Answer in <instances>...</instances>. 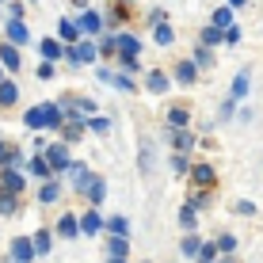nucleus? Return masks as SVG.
<instances>
[{"mask_svg":"<svg viewBox=\"0 0 263 263\" xmlns=\"http://www.w3.org/2000/svg\"><path fill=\"white\" fill-rule=\"evenodd\" d=\"M58 122H61V115H58V107H53V103H42V107H31V111H27V126H31V130L58 126Z\"/></svg>","mask_w":263,"mask_h":263,"instance_id":"1","label":"nucleus"},{"mask_svg":"<svg viewBox=\"0 0 263 263\" xmlns=\"http://www.w3.org/2000/svg\"><path fill=\"white\" fill-rule=\"evenodd\" d=\"M115 46L122 50V61H134V58H138V39H134V34H122Z\"/></svg>","mask_w":263,"mask_h":263,"instance_id":"2","label":"nucleus"},{"mask_svg":"<svg viewBox=\"0 0 263 263\" xmlns=\"http://www.w3.org/2000/svg\"><path fill=\"white\" fill-rule=\"evenodd\" d=\"M46 164H50V168H65V164H69V153H65V145H50V157H46Z\"/></svg>","mask_w":263,"mask_h":263,"instance_id":"3","label":"nucleus"},{"mask_svg":"<svg viewBox=\"0 0 263 263\" xmlns=\"http://www.w3.org/2000/svg\"><path fill=\"white\" fill-rule=\"evenodd\" d=\"M99 27H103L99 12H84V15H80V31H88V34H99Z\"/></svg>","mask_w":263,"mask_h":263,"instance_id":"4","label":"nucleus"},{"mask_svg":"<svg viewBox=\"0 0 263 263\" xmlns=\"http://www.w3.org/2000/svg\"><path fill=\"white\" fill-rule=\"evenodd\" d=\"M12 256H15V259H20V263H27V259H31V256H34V248H31V240H27V237H20V240H15V244H12Z\"/></svg>","mask_w":263,"mask_h":263,"instance_id":"5","label":"nucleus"},{"mask_svg":"<svg viewBox=\"0 0 263 263\" xmlns=\"http://www.w3.org/2000/svg\"><path fill=\"white\" fill-rule=\"evenodd\" d=\"M69 58L72 61H92L96 58V46H92V42H80L77 50H69Z\"/></svg>","mask_w":263,"mask_h":263,"instance_id":"6","label":"nucleus"},{"mask_svg":"<svg viewBox=\"0 0 263 263\" xmlns=\"http://www.w3.org/2000/svg\"><path fill=\"white\" fill-rule=\"evenodd\" d=\"M0 65L20 69V53H15V46H0Z\"/></svg>","mask_w":263,"mask_h":263,"instance_id":"7","label":"nucleus"},{"mask_svg":"<svg viewBox=\"0 0 263 263\" xmlns=\"http://www.w3.org/2000/svg\"><path fill=\"white\" fill-rule=\"evenodd\" d=\"M58 233H61V237H77V233H80V225H77V217H61V225H58Z\"/></svg>","mask_w":263,"mask_h":263,"instance_id":"8","label":"nucleus"},{"mask_svg":"<svg viewBox=\"0 0 263 263\" xmlns=\"http://www.w3.org/2000/svg\"><path fill=\"white\" fill-rule=\"evenodd\" d=\"M31 176H34V179H46V176H50V164H46L42 157H31Z\"/></svg>","mask_w":263,"mask_h":263,"instance_id":"9","label":"nucleus"},{"mask_svg":"<svg viewBox=\"0 0 263 263\" xmlns=\"http://www.w3.org/2000/svg\"><path fill=\"white\" fill-rule=\"evenodd\" d=\"M42 58H46V61H53V58H61V42H53V39H46V42H42Z\"/></svg>","mask_w":263,"mask_h":263,"instance_id":"10","label":"nucleus"},{"mask_svg":"<svg viewBox=\"0 0 263 263\" xmlns=\"http://www.w3.org/2000/svg\"><path fill=\"white\" fill-rule=\"evenodd\" d=\"M77 225H80L84 233H99V225H103V221H99V214L92 210V214H84V221H77Z\"/></svg>","mask_w":263,"mask_h":263,"instance_id":"11","label":"nucleus"},{"mask_svg":"<svg viewBox=\"0 0 263 263\" xmlns=\"http://www.w3.org/2000/svg\"><path fill=\"white\" fill-rule=\"evenodd\" d=\"M149 88H153V92H168V77H164V72H149Z\"/></svg>","mask_w":263,"mask_h":263,"instance_id":"12","label":"nucleus"},{"mask_svg":"<svg viewBox=\"0 0 263 263\" xmlns=\"http://www.w3.org/2000/svg\"><path fill=\"white\" fill-rule=\"evenodd\" d=\"M8 39H12V42H27V27H23L20 20L8 23Z\"/></svg>","mask_w":263,"mask_h":263,"instance_id":"13","label":"nucleus"},{"mask_svg":"<svg viewBox=\"0 0 263 263\" xmlns=\"http://www.w3.org/2000/svg\"><path fill=\"white\" fill-rule=\"evenodd\" d=\"M31 248H34V252H39V256H42V252H50V233H34V240H31Z\"/></svg>","mask_w":263,"mask_h":263,"instance_id":"14","label":"nucleus"},{"mask_svg":"<svg viewBox=\"0 0 263 263\" xmlns=\"http://www.w3.org/2000/svg\"><path fill=\"white\" fill-rule=\"evenodd\" d=\"M0 103H4V107H12V103H15V84H8V80L0 84Z\"/></svg>","mask_w":263,"mask_h":263,"instance_id":"15","label":"nucleus"},{"mask_svg":"<svg viewBox=\"0 0 263 263\" xmlns=\"http://www.w3.org/2000/svg\"><path fill=\"white\" fill-rule=\"evenodd\" d=\"M4 187H8V195H15V191L23 187V179L15 176V172H4Z\"/></svg>","mask_w":263,"mask_h":263,"instance_id":"16","label":"nucleus"},{"mask_svg":"<svg viewBox=\"0 0 263 263\" xmlns=\"http://www.w3.org/2000/svg\"><path fill=\"white\" fill-rule=\"evenodd\" d=\"M214 23H217V31H221V27H229V23H233V12H229V8H217V12H214Z\"/></svg>","mask_w":263,"mask_h":263,"instance_id":"17","label":"nucleus"},{"mask_svg":"<svg viewBox=\"0 0 263 263\" xmlns=\"http://www.w3.org/2000/svg\"><path fill=\"white\" fill-rule=\"evenodd\" d=\"M176 77L183 80V84H191V80H195V65H191V61H183V65L176 69Z\"/></svg>","mask_w":263,"mask_h":263,"instance_id":"18","label":"nucleus"},{"mask_svg":"<svg viewBox=\"0 0 263 263\" xmlns=\"http://www.w3.org/2000/svg\"><path fill=\"white\" fill-rule=\"evenodd\" d=\"M172 141H176V149H191V134H183V130H176V134H172Z\"/></svg>","mask_w":263,"mask_h":263,"instance_id":"19","label":"nucleus"},{"mask_svg":"<svg viewBox=\"0 0 263 263\" xmlns=\"http://www.w3.org/2000/svg\"><path fill=\"white\" fill-rule=\"evenodd\" d=\"M244 92H248V72H240V77H237V84H233V99H240Z\"/></svg>","mask_w":263,"mask_h":263,"instance_id":"20","label":"nucleus"},{"mask_svg":"<svg viewBox=\"0 0 263 263\" xmlns=\"http://www.w3.org/2000/svg\"><path fill=\"white\" fill-rule=\"evenodd\" d=\"M153 27H157V42L168 46V42H172V27H164V23H153Z\"/></svg>","mask_w":263,"mask_h":263,"instance_id":"21","label":"nucleus"},{"mask_svg":"<svg viewBox=\"0 0 263 263\" xmlns=\"http://www.w3.org/2000/svg\"><path fill=\"white\" fill-rule=\"evenodd\" d=\"M195 183H202V187L214 183V172H210V168H195Z\"/></svg>","mask_w":263,"mask_h":263,"instance_id":"22","label":"nucleus"},{"mask_svg":"<svg viewBox=\"0 0 263 263\" xmlns=\"http://www.w3.org/2000/svg\"><path fill=\"white\" fill-rule=\"evenodd\" d=\"M84 191L92 195V202H99V198H103V179H96V183H88Z\"/></svg>","mask_w":263,"mask_h":263,"instance_id":"23","label":"nucleus"},{"mask_svg":"<svg viewBox=\"0 0 263 263\" xmlns=\"http://www.w3.org/2000/svg\"><path fill=\"white\" fill-rule=\"evenodd\" d=\"M111 256H119V259L126 256V237H115L111 240Z\"/></svg>","mask_w":263,"mask_h":263,"instance_id":"24","label":"nucleus"},{"mask_svg":"<svg viewBox=\"0 0 263 263\" xmlns=\"http://www.w3.org/2000/svg\"><path fill=\"white\" fill-rule=\"evenodd\" d=\"M58 31H61V39H65V42H77V27H72V23H61Z\"/></svg>","mask_w":263,"mask_h":263,"instance_id":"25","label":"nucleus"},{"mask_svg":"<svg viewBox=\"0 0 263 263\" xmlns=\"http://www.w3.org/2000/svg\"><path fill=\"white\" fill-rule=\"evenodd\" d=\"M0 210H4V214H12V210H15V198H12V195H4V191H0Z\"/></svg>","mask_w":263,"mask_h":263,"instance_id":"26","label":"nucleus"},{"mask_svg":"<svg viewBox=\"0 0 263 263\" xmlns=\"http://www.w3.org/2000/svg\"><path fill=\"white\" fill-rule=\"evenodd\" d=\"M168 115H172V122H176V126H183V122H187V111H183V107H172Z\"/></svg>","mask_w":263,"mask_h":263,"instance_id":"27","label":"nucleus"},{"mask_svg":"<svg viewBox=\"0 0 263 263\" xmlns=\"http://www.w3.org/2000/svg\"><path fill=\"white\" fill-rule=\"evenodd\" d=\"M195 252H198V237H187L183 240V256H195Z\"/></svg>","mask_w":263,"mask_h":263,"instance_id":"28","label":"nucleus"},{"mask_svg":"<svg viewBox=\"0 0 263 263\" xmlns=\"http://www.w3.org/2000/svg\"><path fill=\"white\" fill-rule=\"evenodd\" d=\"M111 229H115V233H130V221H126V217H115Z\"/></svg>","mask_w":263,"mask_h":263,"instance_id":"29","label":"nucleus"},{"mask_svg":"<svg viewBox=\"0 0 263 263\" xmlns=\"http://www.w3.org/2000/svg\"><path fill=\"white\" fill-rule=\"evenodd\" d=\"M53 198H58V187L46 183V187H42V202H53Z\"/></svg>","mask_w":263,"mask_h":263,"instance_id":"30","label":"nucleus"},{"mask_svg":"<svg viewBox=\"0 0 263 263\" xmlns=\"http://www.w3.org/2000/svg\"><path fill=\"white\" fill-rule=\"evenodd\" d=\"M195 256H198V263H214V248H198Z\"/></svg>","mask_w":263,"mask_h":263,"instance_id":"31","label":"nucleus"},{"mask_svg":"<svg viewBox=\"0 0 263 263\" xmlns=\"http://www.w3.org/2000/svg\"><path fill=\"white\" fill-rule=\"evenodd\" d=\"M217 39H221V31H217V27H210V31L202 34V42H206V46H210V42H217Z\"/></svg>","mask_w":263,"mask_h":263,"instance_id":"32","label":"nucleus"},{"mask_svg":"<svg viewBox=\"0 0 263 263\" xmlns=\"http://www.w3.org/2000/svg\"><path fill=\"white\" fill-rule=\"evenodd\" d=\"M179 221H183V225H195V210H191V206H187V210L179 214Z\"/></svg>","mask_w":263,"mask_h":263,"instance_id":"33","label":"nucleus"},{"mask_svg":"<svg viewBox=\"0 0 263 263\" xmlns=\"http://www.w3.org/2000/svg\"><path fill=\"white\" fill-rule=\"evenodd\" d=\"M111 263H126V259H119V256H111Z\"/></svg>","mask_w":263,"mask_h":263,"instance_id":"34","label":"nucleus"},{"mask_svg":"<svg viewBox=\"0 0 263 263\" xmlns=\"http://www.w3.org/2000/svg\"><path fill=\"white\" fill-rule=\"evenodd\" d=\"M229 4H233V8H237V4H244V0H229Z\"/></svg>","mask_w":263,"mask_h":263,"instance_id":"35","label":"nucleus"},{"mask_svg":"<svg viewBox=\"0 0 263 263\" xmlns=\"http://www.w3.org/2000/svg\"><path fill=\"white\" fill-rule=\"evenodd\" d=\"M0 157H4V145H0Z\"/></svg>","mask_w":263,"mask_h":263,"instance_id":"36","label":"nucleus"}]
</instances>
